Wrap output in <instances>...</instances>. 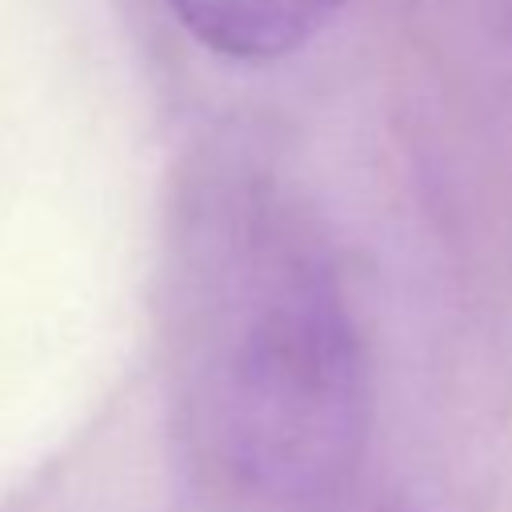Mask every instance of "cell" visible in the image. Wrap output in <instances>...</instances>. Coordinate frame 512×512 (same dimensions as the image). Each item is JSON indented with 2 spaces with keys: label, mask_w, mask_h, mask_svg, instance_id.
Returning a JSON list of instances; mask_svg holds the SVG:
<instances>
[{
  "label": "cell",
  "mask_w": 512,
  "mask_h": 512,
  "mask_svg": "<svg viewBox=\"0 0 512 512\" xmlns=\"http://www.w3.org/2000/svg\"><path fill=\"white\" fill-rule=\"evenodd\" d=\"M196 396L216 460L252 496L312 504L368 440V356L320 236L248 188L208 220L196 272Z\"/></svg>",
  "instance_id": "6da1fadb"
},
{
  "label": "cell",
  "mask_w": 512,
  "mask_h": 512,
  "mask_svg": "<svg viewBox=\"0 0 512 512\" xmlns=\"http://www.w3.org/2000/svg\"><path fill=\"white\" fill-rule=\"evenodd\" d=\"M212 56L272 64L312 44L352 0H164Z\"/></svg>",
  "instance_id": "7a4b0ae2"
},
{
  "label": "cell",
  "mask_w": 512,
  "mask_h": 512,
  "mask_svg": "<svg viewBox=\"0 0 512 512\" xmlns=\"http://www.w3.org/2000/svg\"><path fill=\"white\" fill-rule=\"evenodd\" d=\"M388 512H400V508H388Z\"/></svg>",
  "instance_id": "3957f363"
}]
</instances>
